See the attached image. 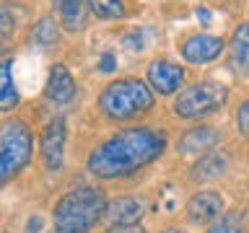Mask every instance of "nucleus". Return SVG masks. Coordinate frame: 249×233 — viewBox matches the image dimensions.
Listing matches in <instances>:
<instances>
[{"label":"nucleus","instance_id":"17","mask_svg":"<svg viewBox=\"0 0 249 233\" xmlns=\"http://www.w3.org/2000/svg\"><path fill=\"white\" fill-rule=\"evenodd\" d=\"M89 8L99 18H120V16H124V0H89Z\"/></svg>","mask_w":249,"mask_h":233},{"label":"nucleus","instance_id":"18","mask_svg":"<svg viewBox=\"0 0 249 233\" xmlns=\"http://www.w3.org/2000/svg\"><path fill=\"white\" fill-rule=\"evenodd\" d=\"M57 36H60V29L54 26L52 18H42V21L36 23V29H34V42L36 44L52 47L54 42H57Z\"/></svg>","mask_w":249,"mask_h":233},{"label":"nucleus","instance_id":"22","mask_svg":"<svg viewBox=\"0 0 249 233\" xmlns=\"http://www.w3.org/2000/svg\"><path fill=\"white\" fill-rule=\"evenodd\" d=\"M101 70H107V73L114 70V57L112 54H104V57H101Z\"/></svg>","mask_w":249,"mask_h":233},{"label":"nucleus","instance_id":"23","mask_svg":"<svg viewBox=\"0 0 249 233\" xmlns=\"http://www.w3.org/2000/svg\"><path fill=\"white\" fill-rule=\"evenodd\" d=\"M107 233H145V231L138 228V225H132V228H112V231H107Z\"/></svg>","mask_w":249,"mask_h":233},{"label":"nucleus","instance_id":"13","mask_svg":"<svg viewBox=\"0 0 249 233\" xmlns=\"http://www.w3.org/2000/svg\"><path fill=\"white\" fill-rule=\"evenodd\" d=\"M229 52H231V67L239 75H249V23H241L233 31Z\"/></svg>","mask_w":249,"mask_h":233},{"label":"nucleus","instance_id":"8","mask_svg":"<svg viewBox=\"0 0 249 233\" xmlns=\"http://www.w3.org/2000/svg\"><path fill=\"white\" fill-rule=\"evenodd\" d=\"M221 52H223V39L210 34H195L184 39L182 44V57L187 62H213L215 57H221Z\"/></svg>","mask_w":249,"mask_h":233},{"label":"nucleus","instance_id":"20","mask_svg":"<svg viewBox=\"0 0 249 233\" xmlns=\"http://www.w3.org/2000/svg\"><path fill=\"white\" fill-rule=\"evenodd\" d=\"M16 21H18V13L13 11L11 5L0 3V39H8L16 31Z\"/></svg>","mask_w":249,"mask_h":233},{"label":"nucleus","instance_id":"16","mask_svg":"<svg viewBox=\"0 0 249 233\" xmlns=\"http://www.w3.org/2000/svg\"><path fill=\"white\" fill-rule=\"evenodd\" d=\"M21 101V93L13 85V75H11V60L0 62V112H13Z\"/></svg>","mask_w":249,"mask_h":233},{"label":"nucleus","instance_id":"24","mask_svg":"<svg viewBox=\"0 0 249 233\" xmlns=\"http://www.w3.org/2000/svg\"><path fill=\"white\" fill-rule=\"evenodd\" d=\"M161 233H182L179 228H166V231H161Z\"/></svg>","mask_w":249,"mask_h":233},{"label":"nucleus","instance_id":"14","mask_svg":"<svg viewBox=\"0 0 249 233\" xmlns=\"http://www.w3.org/2000/svg\"><path fill=\"white\" fill-rule=\"evenodd\" d=\"M54 8H57L65 29H70V31L83 29L86 13H89V0H54Z\"/></svg>","mask_w":249,"mask_h":233},{"label":"nucleus","instance_id":"11","mask_svg":"<svg viewBox=\"0 0 249 233\" xmlns=\"http://www.w3.org/2000/svg\"><path fill=\"white\" fill-rule=\"evenodd\" d=\"M218 140H221V135H218V130H213V127H192V130H187L179 135L177 150L184 153V155L208 153L218 145Z\"/></svg>","mask_w":249,"mask_h":233},{"label":"nucleus","instance_id":"19","mask_svg":"<svg viewBox=\"0 0 249 233\" xmlns=\"http://www.w3.org/2000/svg\"><path fill=\"white\" fill-rule=\"evenodd\" d=\"M208 233H247V231H244L241 217H239L236 213H231V215L218 217V220L208 228Z\"/></svg>","mask_w":249,"mask_h":233},{"label":"nucleus","instance_id":"10","mask_svg":"<svg viewBox=\"0 0 249 233\" xmlns=\"http://www.w3.org/2000/svg\"><path fill=\"white\" fill-rule=\"evenodd\" d=\"M223 213V200L218 192H197L195 197L187 202V217L195 225L210 223Z\"/></svg>","mask_w":249,"mask_h":233},{"label":"nucleus","instance_id":"1","mask_svg":"<svg viewBox=\"0 0 249 233\" xmlns=\"http://www.w3.org/2000/svg\"><path fill=\"white\" fill-rule=\"evenodd\" d=\"M166 148V137L153 127H130L104 140L89 158V171L99 179H120L153 163Z\"/></svg>","mask_w":249,"mask_h":233},{"label":"nucleus","instance_id":"7","mask_svg":"<svg viewBox=\"0 0 249 233\" xmlns=\"http://www.w3.org/2000/svg\"><path fill=\"white\" fill-rule=\"evenodd\" d=\"M145 215V200L140 197H120L104 210V223L109 228H132Z\"/></svg>","mask_w":249,"mask_h":233},{"label":"nucleus","instance_id":"21","mask_svg":"<svg viewBox=\"0 0 249 233\" xmlns=\"http://www.w3.org/2000/svg\"><path fill=\"white\" fill-rule=\"evenodd\" d=\"M236 122H239L241 135L249 137V101H244V104L239 106V116H236Z\"/></svg>","mask_w":249,"mask_h":233},{"label":"nucleus","instance_id":"4","mask_svg":"<svg viewBox=\"0 0 249 233\" xmlns=\"http://www.w3.org/2000/svg\"><path fill=\"white\" fill-rule=\"evenodd\" d=\"M31 158V130L21 119L0 124V186L18 176Z\"/></svg>","mask_w":249,"mask_h":233},{"label":"nucleus","instance_id":"5","mask_svg":"<svg viewBox=\"0 0 249 233\" xmlns=\"http://www.w3.org/2000/svg\"><path fill=\"white\" fill-rule=\"evenodd\" d=\"M226 101H229L226 85L215 81H205V83L187 85L174 101V112L179 116H184V119H200V116L218 112Z\"/></svg>","mask_w":249,"mask_h":233},{"label":"nucleus","instance_id":"9","mask_svg":"<svg viewBox=\"0 0 249 233\" xmlns=\"http://www.w3.org/2000/svg\"><path fill=\"white\" fill-rule=\"evenodd\" d=\"M184 81V70L166 60H156L148 67V85L159 93H174Z\"/></svg>","mask_w":249,"mask_h":233},{"label":"nucleus","instance_id":"2","mask_svg":"<svg viewBox=\"0 0 249 233\" xmlns=\"http://www.w3.org/2000/svg\"><path fill=\"white\" fill-rule=\"evenodd\" d=\"M107 210V197L99 186H75L57 200L52 213V233H89Z\"/></svg>","mask_w":249,"mask_h":233},{"label":"nucleus","instance_id":"6","mask_svg":"<svg viewBox=\"0 0 249 233\" xmlns=\"http://www.w3.org/2000/svg\"><path fill=\"white\" fill-rule=\"evenodd\" d=\"M65 140H68L65 119L54 116L42 135V158H44V166L50 171L62 168V161H65Z\"/></svg>","mask_w":249,"mask_h":233},{"label":"nucleus","instance_id":"12","mask_svg":"<svg viewBox=\"0 0 249 233\" xmlns=\"http://www.w3.org/2000/svg\"><path fill=\"white\" fill-rule=\"evenodd\" d=\"M47 96L54 104H68L75 96V81L70 75V70L65 65H52L50 70V81H47Z\"/></svg>","mask_w":249,"mask_h":233},{"label":"nucleus","instance_id":"15","mask_svg":"<svg viewBox=\"0 0 249 233\" xmlns=\"http://www.w3.org/2000/svg\"><path fill=\"white\" fill-rule=\"evenodd\" d=\"M226 158H223V153H218V150H208L202 158L192 166V179L195 182H208V179H218V176H223V171H226Z\"/></svg>","mask_w":249,"mask_h":233},{"label":"nucleus","instance_id":"3","mask_svg":"<svg viewBox=\"0 0 249 233\" xmlns=\"http://www.w3.org/2000/svg\"><path fill=\"white\" fill-rule=\"evenodd\" d=\"M99 106L101 112L112 119H132V116L148 112L153 106V93L151 88L138 81V78H124V81H114L109 83L99 96Z\"/></svg>","mask_w":249,"mask_h":233}]
</instances>
